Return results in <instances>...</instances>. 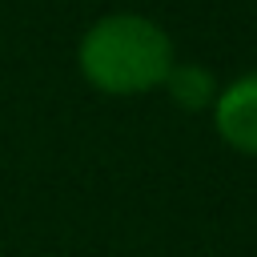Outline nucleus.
Returning a JSON list of instances; mask_svg holds the SVG:
<instances>
[{
    "instance_id": "nucleus-1",
    "label": "nucleus",
    "mask_w": 257,
    "mask_h": 257,
    "mask_svg": "<svg viewBox=\"0 0 257 257\" xmlns=\"http://www.w3.org/2000/svg\"><path fill=\"white\" fill-rule=\"evenodd\" d=\"M173 60L169 32L141 12H108L88 24L76 44L80 76L104 96H141L161 88Z\"/></svg>"
},
{
    "instance_id": "nucleus-2",
    "label": "nucleus",
    "mask_w": 257,
    "mask_h": 257,
    "mask_svg": "<svg viewBox=\"0 0 257 257\" xmlns=\"http://www.w3.org/2000/svg\"><path fill=\"white\" fill-rule=\"evenodd\" d=\"M213 128L217 137L245 157H257V68L229 80L213 100Z\"/></svg>"
},
{
    "instance_id": "nucleus-3",
    "label": "nucleus",
    "mask_w": 257,
    "mask_h": 257,
    "mask_svg": "<svg viewBox=\"0 0 257 257\" xmlns=\"http://www.w3.org/2000/svg\"><path fill=\"white\" fill-rule=\"evenodd\" d=\"M161 88H165L169 100H173L177 108H185V112H205V108H213V100H217V92H221L213 68H205V64H181V60H173V68L165 72V84H161Z\"/></svg>"
}]
</instances>
